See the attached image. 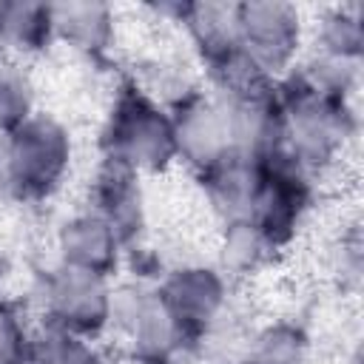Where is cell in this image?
Here are the masks:
<instances>
[{
	"instance_id": "17",
	"label": "cell",
	"mask_w": 364,
	"mask_h": 364,
	"mask_svg": "<svg viewBox=\"0 0 364 364\" xmlns=\"http://www.w3.org/2000/svg\"><path fill=\"white\" fill-rule=\"evenodd\" d=\"M31 353V338L17 313L0 304V364H26Z\"/></svg>"
},
{
	"instance_id": "9",
	"label": "cell",
	"mask_w": 364,
	"mask_h": 364,
	"mask_svg": "<svg viewBox=\"0 0 364 364\" xmlns=\"http://www.w3.org/2000/svg\"><path fill=\"white\" fill-rule=\"evenodd\" d=\"M91 202H94L91 213L105 219L122 242H128L134 236V230H139V222H142L139 173H134L131 168L102 156L97 176H94Z\"/></svg>"
},
{
	"instance_id": "3",
	"label": "cell",
	"mask_w": 364,
	"mask_h": 364,
	"mask_svg": "<svg viewBox=\"0 0 364 364\" xmlns=\"http://www.w3.org/2000/svg\"><path fill=\"white\" fill-rule=\"evenodd\" d=\"M111 296L114 290L108 287L105 276L60 264L43 284V310L48 316V327L91 338L111 324Z\"/></svg>"
},
{
	"instance_id": "5",
	"label": "cell",
	"mask_w": 364,
	"mask_h": 364,
	"mask_svg": "<svg viewBox=\"0 0 364 364\" xmlns=\"http://www.w3.org/2000/svg\"><path fill=\"white\" fill-rule=\"evenodd\" d=\"M171 119L176 136V156L196 165L199 171L213 168L236 151L233 119L225 100H208L205 94H193L171 111Z\"/></svg>"
},
{
	"instance_id": "2",
	"label": "cell",
	"mask_w": 364,
	"mask_h": 364,
	"mask_svg": "<svg viewBox=\"0 0 364 364\" xmlns=\"http://www.w3.org/2000/svg\"><path fill=\"white\" fill-rule=\"evenodd\" d=\"M9 148V199L37 202L63 185L71 165V136L48 114H31L6 134Z\"/></svg>"
},
{
	"instance_id": "13",
	"label": "cell",
	"mask_w": 364,
	"mask_h": 364,
	"mask_svg": "<svg viewBox=\"0 0 364 364\" xmlns=\"http://www.w3.org/2000/svg\"><path fill=\"white\" fill-rule=\"evenodd\" d=\"M34 88L26 71L14 63H0V131L9 134L23 125L34 111Z\"/></svg>"
},
{
	"instance_id": "4",
	"label": "cell",
	"mask_w": 364,
	"mask_h": 364,
	"mask_svg": "<svg viewBox=\"0 0 364 364\" xmlns=\"http://www.w3.org/2000/svg\"><path fill=\"white\" fill-rule=\"evenodd\" d=\"M111 324L128 338L134 358L142 364H168L182 347L188 330L171 313L159 290L125 287L111 296Z\"/></svg>"
},
{
	"instance_id": "14",
	"label": "cell",
	"mask_w": 364,
	"mask_h": 364,
	"mask_svg": "<svg viewBox=\"0 0 364 364\" xmlns=\"http://www.w3.org/2000/svg\"><path fill=\"white\" fill-rule=\"evenodd\" d=\"M26 364H100L97 350L88 344V338L51 330L31 341V353Z\"/></svg>"
},
{
	"instance_id": "10",
	"label": "cell",
	"mask_w": 364,
	"mask_h": 364,
	"mask_svg": "<svg viewBox=\"0 0 364 364\" xmlns=\"http://www.w3.org/2000/svg\"><path fill=\"white\" fill-rule=\"evenodd\" d=\"M54 37L51 6L9 3L0 6V48L9 54L40 51Z\"/></svg>"
},
{
	"instance_id": "18",
	"label": "cell",
	"mask_w": 364,
	"mask_h": 364,
	"mask_svg": "<svg viewBox=\"0 0 364 364\" xmlns=\"http://www.w3.org/2000/svg\"><path fill=\"white\" fill-rule=\"evenodd\" d=\"M0 282H3V259H0Z\"/></svg>"
},
{
	"instance_id": "12",
	"label": "cell",
	"mask_w": 364,
	"mask_h": 364,
	"mask_svg": "<svg viewBox=\"0 0 364 364\" xmlns=\"http://www.w3.org/2000/svg\"><path fill=\"white\" fill-rule=\"evenodd\" d=\"M273 250V245L264 239V233L253 222H228L225 239H222V264L225 270H253L264 262V256Z\"/></svg>"
},
{
	"instance_id": "8",
	"label": "cell",
	"mask_w": 364,
	"mask_h": 364,
	"mask_svg": "<svg viewBox=\"0 0 364 364\" xmlns=\"http://www.w3.org/2000/svg\"><path fill=\"white\" fill-rule=\"evenodd\" d=\"M57 245H60L63 264H71V267H80V270L108 279L119 262L122 239L105 219H100L97 213L88 210V213L68 219L60 228Z\"/></svg>"
},
{
	"instance_id": "1",
	"label": "cell",
	"mask_w": 364,
	"mask_h": 364,
	"mask_svg": "<svg viewBox=\"0 0 364 364\" xmlns=\"http://www.w3.org/2000/svg\"><path fill=\"white\" fill-rule=\"evenodd\" d=\"M102 151L105 159H114L134 173L162 171L176 159L173 119L162 102L148 97L136 82H125L108 111Z\"/></svg>"
},
{
	"instance_id": "15",
	"label": "cell",
	"mask_w": 364,
	"mask_h": 364,
	"mask_svg": "<svg viewBox=\"0 0 364 364\" xmlns=\"http://www.w3.org/2000/svg\"><path fill=\"white\" fill-rule=\"evenodd\" d=\"M321 54L358 60L361 54V20L358 9H336L321 23Z\"/></svg>"
},
{
	"instance_id": "11",
	"label": "cell",
	"mask_w": 364,
	"mask_h": 364,
	"mask_svg": "<svg viewBox=\"0 0 364 364\" xmlns=\"http://www.w3.org/2000/svg\"><path fill=\"white\" fill-rule=\"evenodd\" d=\"M51 23H54V37H63L71 48L85 54L102 51L111 37V14L105 6H88V3L51 6Z\"/></svg>"
},
{
	"instance_id": "7",
	"label": "cell",
	"mask_w": 364,
	"mask_h": 364,
	"mask_svg": "<svg viewBox=\"0 0 364 364\" xmlns=\"http://www.w3.org/2000/svg\"><path fill=\"white\" fill-rule=\"evenodd\" d=\"M159 296L165 299L171 313L179 318V324L188 333H193V330L208 327L219 316L225 304V282L210 267L188 264V267L173 270L162 282Z\"/></svg>"
},
{
	"instance_id": "6",
	"label": "cell",
	"mask_w": 364,
	"mask_h": 364,
	"mask_svg": "<svg viewBox=\"0 0 364 364\" xmlns=\"http://www.w3.org/2000/svg\"><path fill=\"white\" fill-rule=\"evenodd\" d=\"M239 11V48L262 71L276 74L290 65L299 51L301 20L299 9L284 3H250L236 6Z\"/></svg>"
},
{
	"instance_id": "16",
	"label": "cell",
	"mask_w": 364,
	"mask_h": 364,
	"mask_svg": "<svg viewBox=\"0 0 364 364\" xmlns=\"http://www.w3.org/2000/svg\"><path fill=\"white\" fill-rule=\"evenodd\" d=\"M307 341L293 327H270L256 338L253 353L247 355V364H301L304 361Z\"/></svg>"
}]
</instances>
